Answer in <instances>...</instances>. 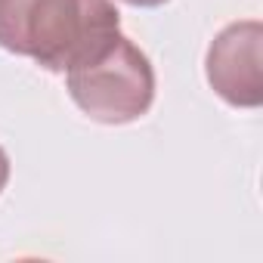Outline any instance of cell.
Segmentation results:
<instances>
[{
	"label": "cell",
	"instance_id": "obj_2",
	"mask_svg": "<svg viewBox=\"0 0 263 263\" xmlns=\"http://www.w3.org/2000/svg\"><path fill=\"white\" fill-rule=\"evenodd\" d=\"M68 96L99 124L140 121L155 102V68L121 31L87 62L65 71Z\"/></svg>",
	"mask_w": 263,
	"mask_h": 263
},
{
	"label": "cell",
	"instance_id": "obj_5",
	"mask_svg": "<svg viewBox=\"0 0 263 263\" xmlns=\"http://www.w3.org/2000/svg\"><path fill=\"white\" fill-rule=\"evenodd\" d=\"M121 4H130V7H146V10H152V7H161V4H167V0H121Z\"/></svg>",
	"mask_w": 263,
	"mask_h": 263
},
{
	"label": "cell",
	"instance_id": "obj_3",
	"mask_svg": "<svg viewBox=\"0 0 263 263\" xmlns=\"http://www.w3.org/2000/svg\"><path fill=\"white\" fill-rule=\"evenodd\" d=\"M263 25L257 19L226 25L208 47L204 74L214 93L235 108L263 102Z\"/></svg>",
	"mask_w": 263,
	"mask_h": 263
},
{
	"label": "cell",
	"instance_id": "obj_4",
	"mask_svg": "<svg viewBox=\"0 0 263 263\" xmlns=\"http://www.w3.org/2000/svg\"><path fill=\"white\" fill-rule=\"evenodd\" d=\"M7 180H10V155L4 152V146H0V192L7 189Z\"/></svg>",
	"mask_w": 263,
	"mask_h": 263
},
{
	"label": "cell",
	"instance_id": "obj_1",
	"mask_svg": "<svg viewBox=\"0 0 263 263\" xmlns=\"http://www.w3.org/2000/svg\"><path fill=\"white\" fill-rule=\"evenodd\" d=\"M121 31L111 0H0V47L65 74Z\"/></svg>",
	"mask_w": 263,
	"mask_h": 263
}]
</instances>
